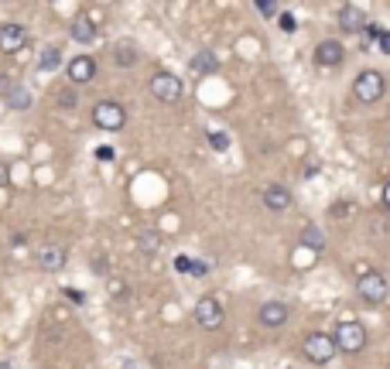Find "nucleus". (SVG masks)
<instances>
[{"label":"nucleus","instance_id":"obj_1","mask_svg":"<svg viewBox=\"0 0 390 369\" xmlns=\"http://www.w3.org/2000/svg\"><path fill=\"white\" fill-rule=\"evenodd\" d=\"M333 342L339 352H349V356L363 352V349H366V328H363V321H353V318L339 321L333 332Z\"/></svg>","mask_w":390,"mask_h":369},{"label":"nucleus","instance_id":"obj_2","mask_svg":"<svg viewBox=\"0 0 390 369\" xmlns=\"http://www.w3.org/2000/svg\"><path fill=\"white\" fill-rule=\"evenodd\" d=\"M384 93H387V79H384L377 69L360 72V75H356V82H353V96H356L363 106L380 103V100H384Z\"/></svg>","mask_w":390,"mask_h":369},{"label":"nucleus","instance_id":"obj_3","mask_svg":"<svg viewBox=\"0 0 390 369\" xmlns=\"http://www.w3.org/2000/svg\"><path fill=\"white\" fill-rule=\"evenodd\" d=\"M301 352H305V359H308V363L326 366V363H333V356L339 352V349H335L333 335H326V332H312V335H305Z\"/></svg>","mask_w":390,"mask_h":369},{"label":"nucleus","instance_id":"obj_4","mask_svg":"<svg viewBox=\"0 0 390 369\" xmlns=\"http://www.w3.org/2000/svg\"><path fill=\"white\" fill-rule=\"evenodd\" d=\"M356 294L366 301V305H384L387 301V294H390V287H387V277L380 273V270H370V273H363V277H356Z\"/></svg>","mask_w":390,"mask_h":369},{"label":"nucleus","instance_id":"obj_5","mask_svg":"<svg viewBox=\"0 0 390 369\" xmlns=\"http://www.w3.org/2000/svg\"><path fill=\"white\" fill-rule=\"evenodd\" d=\"M93 123L100 130H107V134H116L127 123V109L116 103V100H100V103L93 106Z\"/></svg>","mask_w":390,"mask_h":369},{"label":"nucleus","instance_id":"obj_6","mask_svg":"<svg viewBox=\"0 0 390 369\" xmlns=\"http://www.w3.org/2000/svg\"><path fill=\"white\" fill-rule=\"evenodd\" d=\"M223 321H226V312H223V301L216 294H206V298L195 301V325H202L206 332H216V328H223Z\"/></svg>","mask_w":390,"mask_h":369},{"label":"nucleus","instance_id":"obj_7","mask_svg":"<svg viewBox=\"0 0 390 369\" xmlns=\"http://www.w3.org/2000/svg\"><path fill=\"white\" fill-rule=\"evenodd\" d=\"M181 93H185V89H181V79H178L175 72H154V75H151V96H154L158 103H168V106L178 103Z\"/></svg>","mask_w":390,"mask_h":369},{"label":"nucleus","instance_id":"obj_8","mask_svg":"<svg viewBox=\"0 0 390 369\" xmlns=\"http://www.w3.org/2000/svg\"><path fill=\"white\" fill-rule=\"evenodd\" d=\"M28 45V28L17 21H3L0 24V52L3 55H17Z\"/></svg>","mask_w":390,"mask_h":369},{"label":"nucleus","instance_id":"obj_9","mask_svg":"<svg viewBox=\"0 0 390 369\" xmlns=\"http://www.w3.org/2000/svg\"><path fill=\"white\" fill-rule=\"evenodd\" d=\"M65 72H69V82L79 89V86H86V82H93V79H96V58H93V55H86V52L76 55V58L69 62V69H65Z\"/></svg>","mask_w":390,"mask_h":369},{"label":"nucleus","instance_id":"obj_10","mask_svg":"<svg viewBox=\"0 0 390 369\" xmlns=\"http://www.w3.org/2000/svg\"><path fill=\"white\" fill-rule=\"evenodd\" d=\"M342 58H346V48L335 38H326V42L315 45V65L319 69H335V65H342Z\"/></svg>","mask_w":390,"mask_h":369},{"label":"nucleus","instance_id":"obj_11","mask_svg":"<svg viewBox=\"0 0 390 369\" xmlns=\"http://www.w3.org/2000/svg\"><path fill=\"white\" fill-rule=\"evenodd\" d=\"M339 28H342L346 35H360V31L366 28V10H363L360 3H342V7H339Z\"/></svg>","mask_w":390,"mask_h":369},{"label":"nucleus","instance_id":"obj_12","mask_svg":"<svg viewBox=\"0 0 390 369\" xmlns=\"http://www.w3.org/2000/svg\"><path fill=\"white\" fill-rule=\"evenodd\" d=\"M65 260H69V253H65L62 243H45L38 250V270H45V273H58L65 267Z\"/></svg>","mask_w":390,"mask_h":369},{"label":"nucleus","instance_id":"obj_13","mask_svg":"<svg viewBox=\"0 0 390 369\" xmlns=\"http://www.w3.org/2000/svg\"><path fill=\"white\" fill-rule=\"evenodd\" d=\"M287 318H291V308H287L284 301H267V305H260L257 321H260L264 328H281V325H287Z\"/></svg>","mask_w":390,"mask_h":369},{"label":"nucleus","instance_id":"obj_14","mask_svg":"<svg viewBox=\"0 0 390 369\" xmlns=\"http://www.w3.org/2000/svg\"><path fill=\"white\" fill-rule=\"evenodd\" d=\"M291 188H284V185H267L264 188V206L271 212H287L291 209Z\"/></svg>","mask_w":390,"mask_h":369},{"label":"nucleus","instance_id":"obj_15","mask_svg":"<svg viewBox=\"0 0 390 369\" xmlns=\"http://www.w3.org/2000/svg\"><path fill=\"white\" fill-rule=\"evenodd\" d=\"M72 38H76L79 45H93V42H96V24H93L89 17H76V21H72Z\"/></svg>","mask_w":390,"mask_h":369},{"label":"nucleus","instance_id":"obj_16","mask_svg":"<svg viewBox=\"0 0 390 369\" xmlns=\"http://www.w3.org/2000/svg\"><path fill=\"white\" fill-rule=\"evenodd\" d=\"M188 65H192L195 75H206V72H216L220 69V58H216V52H195V58Z\"/></svg>","mask_w":390,"mask_h":369},{"label":"nucleus","instance_id":"obj_17","mask_svg":"<svg viewBox=\"0 0 390 369\" xmlns=\"http://www.w3.org/2000/svg\"><path fill=\"white\" fill-rule=\"evenodd\" d=\"M137 250H141V253H148V257H154V253L161 250V236H158L154 229L137 233Z\"/></svg>","mask_w":390,"mask_h":369},{"label":"nucleus","instance_id":"obj_18","mask_svg":"<svg viewBox=\"0 0 390 369\" xmlns=\"http://www.w3.org/2000/svg\"><path fill=\"white\" fill-rule=\"evenodd\" d=\"M301 243H305V246H312L315 253H322V246H326V236H322V229H319L315 222H308V226L301 229Z\"/></svg>","mask_w":390,"mask_h":369},{"label":"nucleus","instance_id":"obj_19","mask_svg":"<svg viewBox=\"0 0 390 369\" xmlns=\"http://www.w3.org/2000/svg\"><path fill=\"white\" fill-rule=\"evenodd\" d=\"M113 58H116V65H123V69H130V65H137V58H141V52L130 45V42H120L116 45V52H113Z\"/></svg>","mask_w":390,"mask_h":369},{"label":"nucleus","instance_id":"obj_20","mask_svg":"<svg viewBox=\"0 0 390 369\" xmlns=\"http://www.w3.org/2000/svg\"><path fill=\"white\" fill-rule=\"evenodd\" d=\"M55 103L62 106V109H76V106H79V89H76V86H65V89H58V93H55Z\"/></svg>","mask_w":390,"mask_h":369},{"label":"nucleus","instance_id":"obj_21","mask_svg":"<svg viewBox=\"0 0 390 369\" xmlns=\"http://www.w3.org/2000/svg\"><path fill=\"white\" fill-rule=\"evenodd\" d=\"M58 65H62V48H58V45H48V48L42 52V69H45V72H55Z\"/></svg>","mask_w":390,"mask_h":369},{"label":"nucleus","instance_id":"obj_22","mask_svg":"<svg viewBox=\"0 0 390 369\" xmlns=\"http://www.w3.org/2000/svg\"><path fill=\"white\" fill-rule=\"evenodd\" d=\"M107 291H110V298H116V301H127V298H130V287H127L120 277H110V280H107Z\"/></svg>","mask_w":390,"mask_h":369},{"label":"nucleus","instance_id":"obj_23","mask_svg":"<svg viewBox=\"0 0 390 369\" xmlns=\"http://www.w3.org/2000/svg\"><path fill=\"white\" fill-rule=\"evenodd\" d=\"M7 100H10V106H14V109H28V103H31V93H28V89H10V96H7Z\"/></svg>","mask_w":390,"mask_h":369},{"label":"nucleus","instance_id":"obj_24","mask_svg":"<svg viewBox=\"0 0 390 369\" xmlns=\"http://www.w3.org/2000/svg\"><path fill=\"white\" fill-rule=\"evenodd\" d=\"M209 144H213V151H229V137L223 130H209Z\"/></svg>","mask_w":390,"mask_h":369},{"label":"nucleus","instance_id":"obj_25","mask_svg":"<svg viewBox=\"0 0 390 369\" xmlns=\"http://www.w3.org/2000/svg\"><path fill=\"white\" fill-rule=\"evenodd\" d=\"M278 24H281V31H284V35H294V28H298L294 14H287V10H284V14H278Z\"/></svg>","mask_w":390,"mask_h":369},{"label":"nucleus","instance_id":"obj_26","mask_svg":"<svg viewBox=\"0 0 390 369\" xmlns=\"http://www.w3.org/2000/svg\"><path fill=\"white\" fill-rule=\"evenodd\" d=\"M257 10H260L264 17H274V14H278V3H271V0H257Z\"/></svg>","mask_w":390,"mask_h":369},{"label":"nucleus","instance_id":"obj_27","mask_svg":"<svg viewBox=\"0 0 390 369\" xmlns=\"http://www.w3.org/2000/svg\"><path fill=\"white\" fill-rule=\"evenodd\" d=\"M349 212H353V202H339V206H333L335 219H349Z\"/></svg>","mask_w":390,"mask_h":369},{"label":"nucleus","instance_id":"obj_28","mask_svg":"<svg viewBox=\"0 0 390 369\" xmlns=\"http://www.w3.org/2000/svg\"><path fill=\"white\" fill-rule=\"evenodd\" d=\"M65 298H69L72 305H86V294H82V291H76V287H65Z\"/></svg>","mask_w":390,"mask_h":369},{"label":"nucleus","instance_id":"obj_29","mask_svg":"<svg viewBox=\"0 0 390 369\" xmlns=\"http://www.w3.org/2000/svg\"><path fill=\"white\" fill-rule=\"evenodd\" d=\"M0 188H10V164L0 161Z\"/></svg>","mask_w":390,"mask_h":369},{"label":"nucleus","instance_id":"obj_30","mask_svg":"<svg viewBox=\"0 0 390 369\" xmlns=\"http://www.w3.org/2000/svg\"><path fill=\"white\" fill-rule=\"evenodd\" d=\"M206 273H209V267L202 260H192V277H206Z\"/></svg>","mask_w":390,"mask_h":369},{"label":"nucleus","instance_id":"obj_31","mask_svg":"<svg viewBox=\"0 0 390 369\" xmlns=\"http://www.w3.org/2000/svg\"><path fill=\"white\" fill-rule=\"evenodd\" d=\"M175 267H178L181 273H192V260H188V257H178V260H175Z\"/></svg>","mask_w":390,"mask_h":369},{"label":"nucleus","instance_id":"obj_32","mask_svg":"<svg viewBox=\"0 0 390 369\" xmlns=\"http://www.w3.org/2000/svg\"><path fill=\"white\" fill-rule=\"evenodd\" d=\"M10 89H14V86H10V79L0 72V96H10Z\"/></svg>","mask_w":390,"mask_h":369},{"label":"nucleus","instance_id":"obj_33","mask_svg":"<svg viewBox=\"0 0 390 369\" xmlns=\"http://www.w3.org/2000/svg\"><path fill=\"white\" fill-rule=\"evenodd\" d=\"M96 158H100V161H113V147H96Z\"/></svg>","mask_w":390,"mask_h":369},{"label":"nucleus","instance_id":"obj_34","mask_svg":"<svg viewBox=\"0 0 390 369\" xmlns=\"http://www.w3.org/2000/svg\"><path fill=\"white\" fill-rule=\"evenodd\" d=\"M380 202H384V209L390 212V181L384 185V192H380Z\"/></svg>","mask_w":390,"mask_h":369},{"label":"nucleus","instance_id":"obj_35","mask_svg":"<svg viewBox=\"0 0 390 369\" xmlns=\"http://www.w3.org/2000/svg\"><path fill=\"white\" fill-rule=\"evenodd\" d=\"M380 48L390 55V35H380Z\"/></svg>","mask_w":390,"mask_h":369},{"label":"nucleus","instance_id":"obj_36","mask_svg":"<svg viewBox=\"0 0 390 369\" xmlns=\"http://www.w3.org/2000/svg\"><path fill=\"white\" fill-rule=\"evenodd\" d=\"M387 147H390V144H387Z\"/></svg>","mask_w":390,"mask_h":369}]
</instances>
